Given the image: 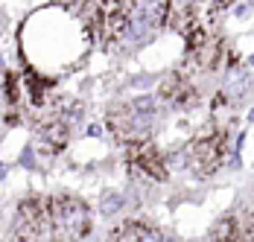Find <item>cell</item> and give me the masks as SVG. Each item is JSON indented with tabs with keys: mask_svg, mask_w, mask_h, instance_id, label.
<instances>
[{
	"mask_svg": "<svg viewBox=\"0 0 254 242\" xmlns=\"http://www.w3.org/2000/svg\"><path fill=\"white\" fill-rule=\"evenodd\" d=\"M155 105L152 97H137L126 102V105H114L108 111V131L120 140L123 146L137 143V140H146L149 131H152V120H155Z\"/></svg>",
	"mask_w": 254,
	"mask_h": 242,
	"instance_id": "1",
	"label": "cell"
},
{
	"mask_svg": "<svg viewBox=\"0 0 254 242\" xmlns=\"http://www.w3.org/2000/svg\"><path fill=\"white\" fill-rule=\"evenodd\" d=\"M91 234V207L76 195H50V240H85Z\"/></svg>",
	"mask_w": 254,
	"mask_h": 242,
	"instance_id": "2",
	"label": "cell"
},
{
	"mask_svg": "<svg viewBox=\"0 0 254 242\" xmlns=\"http://www.w3.org/2000/svg\"><path fill=\"white\" fill-rule=\"evenodd\" d=\"M187 164L202 175H213L228 164V131L225 128H204L187 146Z\"/></svg>",
	"mask_w": 254,
	"mask_h": 242,
	"instance_id": "3",
	"label": "cell"
},
{
	"mask_svg": "<svg viewBox=\"0 0 254 242\" xmlns=\"http://www.w3.org/2000/svg\"><path fill=\"white\" fill-rule=\"evenodd\" d=\"M15 240H50V195H29L15 210Z\"/></svg>",
	"mask_w": 254,
	"mask_h": 242,
	"instance_id": "4",
	"label": "cell"
},
{
	"mask_svg": "<svg viewBox=\"0 0 254 242\" xmlns=\"http://www.w3.org/2000/svg\"><path fill=\"white\" fill-rule=\"evenodd\" d=\"M126 170L131 172V178H140V181H167L170 178V167H167V158L161 155V149H155V143L146 140H137V143L126 146Z\"/></svg>",
	"mask_w": 254,
	"mask_h": 242,
	"instance_id": "5",
	"label": "cell"
},
{
	"mask_svg": "<svg viewBox=\"0 0 254 242\" xmlns=\"http://www.w3.org/2000/svg\"><path fill=\"white\" fill-rule=\"evenodd\" d=\"M196 97L199 94H196L187 73H170L161 82V91H158V99L167 108H190V105H196Z\"/></svg>",
	"mask_w": 254,
	"mask_h": 242,
	"instance_id": "6",
	"label": "cell"
},
{
	"mask_svg": "<svg viewBox=\"0 0 254 242\" xmlns=\"http://www.w3.org/2000/svg\"><path fill=\"white\" fill-rule=\"evenodd\" d=\"M70 140V120L67 117H50L38 125L35 131V146L41 155H59Z\"/></svg>",
	"mask_w": 254,
	"mask_h": 242,
	"instance_id": "7",
	"label": "cell"
},
{
	"mask_svg": "<svg viewBox=\"0 0 254 242\" xmlns=\"http://www.w3.org/2000/svg\"><path fill=\"white\" fill-rule=\"evenodd\" d=\"M111 240H117V242H158L161 240V231H155L152 225H146V222L128 219L120 228L111 231Z\"/></svg>",
	"mask_w": 254,
	"mask_h": 242,
	"instance_id": "8",
	"label": "cell"
},
{
	"mask_svg": "<svg viewBox=\"0 0 254 242\" xmlns=\"http://www.w3.org/2000/svg\"><path fill=\"white\" fill-rule=\"evenodd\" d=\"M100 207H102V213H105V216H111V213H117V210L123 207V198H120L117 193H108L105 198H102Z\"/></svg>",
	"mask_w": 254,
	"mask_h": 242,
	"instance_id": "9",
	"label": "cell"
}]
</instances>
